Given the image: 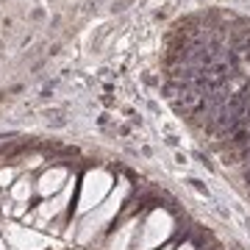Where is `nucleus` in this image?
<instances>
[{"label":"nucleus","mask_w":250,"mask_h":250,"mask_svg":"<svg viewBox=\"0 0 250 250\" xmlns=\"http://www.w3.org/2000/svg\"><path fill=\"white\" fill-rule=\"evenodd\" d=\"M123 192H125V187H120V192L117 195H111V200L108 203H103V206H95V214H89L83 223H81V233H78V239L81 242H89L95 233L103 228V225L111 220V217L120 211V203H123Z\"/></svg>","instance_id":"nucleus-1"},{"label":"nucleus","mask_w":250,"mask_h":250,"mask_svg":"<svg viewBox=\"0 0 250 250\" xmlns=\"http://www.w3.org/2000/svg\"><path fill=\"white\" fill-rule=\"evenodd\" d=\"M108 187H111V175H108L106 170H92L89 175H86V181H83V192H81V200H78V211H89V208H95V206L103 200V195L108 192Z\"/></svg>","instance_id":"nucleus-2"},{"label":"nucleus","mask_w":250,"mask_h":250,"mask_svg":"<svg viewBox=\"0 0 250 250\" xmlns=\"http://www.w3.org/2000/svg\"><path fill=\"white\" fill-rule=\"evenodd\" d=\"M172 231V220L167 211H153V217L147 220L145 225V233H142V242H139V248L136 250H147L153 245H161V239H167Z\"/></svg>","instance_id":"nucleus-3"},{"label":"nucleus","mask_w":250,"mask_h":250,"mask_svg":"<svg viewBox=\"0 0 250 250\" xmlns=\"http://www.w3.org/2000/svg\"><path fill=\"white\" fill-rule=\"evenodd\" d=\"M6 239H9L11 250H45L50 245L42 233L20 228V225H6Z\"/></svg>","instance_id":"nucleus-4"},{"label":"nucleus","mask_w":250,"mask_h":250,"mask_svg":"<svg viewBox=\"0 0 250 250\" xmlns=\"http://www.w3.org/2000/svg\"><path fill=\"white\" fill-rule=\"evenodd\" d=\"M64 184H67V170H62V167H53V170H47L42 178H39V195H56V192H62Z\"/></svg>","instance_id":"nucleus-5"},{"label":"nucleus","mask_w":250,"mask_h":250,"mask_svg":"<svg viewBox=\"0 0 250 250\" xmlns=\"http://www.w3.org/2000/svg\"><path fill=\"white\" fill-rule=\"evenodd\" d=\"M70 197H72V184H67V187L59 192V197H56V200H47V203L39 206V214H42V217H56L64 206L70 203Z\"/></svg>","instance_id":"nucleus-6"},{"label":"nucleus","mask_w":250,"mask_h":250,"mask_svg":"<svg viewBox=\"0 0 250 250\" xmlns=\"http://www.w3.org/2000/svg\"><path fill=\"white\" fill-rule=\"evenodd\" d=\"M134 228H136L134 223H128L125 228H120V233L108 242V250H125L128 248V242H131V236H134Z\"/></svg>","instance_id":"nucleus-7"},{"label":"nucleus","mask_w":250,"mask_h":250,"mask_svg":"<svg viewBox=\"0 0 250 250\" xmlns=\"http://www.w3.org/2000/svg\"><path fill=\"white\" fill-rule=\"evenodd\" d=\"M11 197H14V200H20V203H22V200H28V197H31V181L20 178L17 184L11 187Z\"/></svg>","instance_id":"nucleus-8"},{"label":"nucleus","mask_w":250,"mask_h":250,"mask_svg":"<svg viewBox=\"0 0 250 250\" xmlns=\"http://www.w3.org/2000/svg\"><path fill=\"white\" fill-rule=\"evenodd\" d=\"M11 178H14V172H11V170H3V172H0V184H9Z\"/></svg>","instance_id":"nucleus-9"},{"label":"nucleus","mask_w":250,"mask_h":250,"mask_svg":"<svg viewBox=\"0 0 250 250\" xmlns=\"http://www.w3.org/2000/svg\"><path fill=\"white\" fill-rule=\"evenodd\" d=\"M178 250H192V245H184V248H178Z\"/></svg>","instance_id":"nucleus-10"},{"label":"nucleus","mask_w":250,"mask_h":250,"mask_svg":"<svg viewBox=\"0 0 250 250\" xmlns=\"http://www.w3.org/2000/svg\"><path fill=\"white\" fill-rule=\"evenodd\" d=\"M0 250H6V245H3V242H0Z\"/></svg>","instance_id":"nucleus-11"}]
</instances>
